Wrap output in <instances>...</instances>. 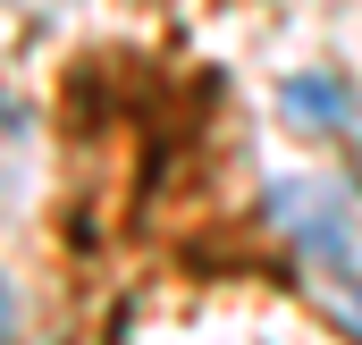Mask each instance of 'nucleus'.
<instances>
[{"instance_id":"nucleus-1","label":"nucleus","mask_w":362,"mask_h":345,"mask_svg":"<svg viewBox=\"0 0 362 345\" xmlns=\"http://www.w3.org/2000/svg\"><path fill=\"white\" fill-rule=\"evenodd\" d=\"M270 219L286 228V245L337 286V320L362 337V261H354V211H346V194L337 185H278Z\"/></svg>"},{"instance_id":"nucleus-2","label":"nucleus","mask_w":362,"mask_h":345,"mask_svg":"<svg viewBox=\"0 0 362 345\" xmlns=\"http://www.w3.org/2000/svg\"><path fill=\"white\" fill-rule=\"evenodd\" d=\"M286 118L295 127H346L354 118V93H337L329 76H295L286 85Z\"/></svg>"},{"instance_id":"nucleus-3","label":"nucleus","mask_w":362,"mask_h":345,"mask_svg":"<svg viewBox=\"0 0 362 345\" xmlns=\"http://www.w3.org/2000/svg\"><path fill=\"white\" fill-rule=\"evenodd\" d=\"M8 329H17V303H8V286H0V345H8Z\"/></svg>"},{"instance_id":"nucleus-4","label":"nucleus","mask_w":362,"mask_h":345,"mask_svg":"<svg viewBox=\"0 0 362 345\" xmlns=\"http://www.w3.org/2000/svg\"><path fill=\"white\" fill-rule=\"evenodd\" d=\"M0 118H8V101H0Z\"/></svg>"}]
</instances>
